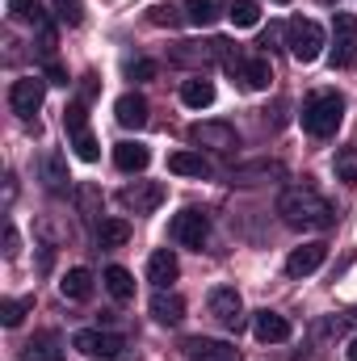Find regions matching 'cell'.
<instances>
[{
  "label": "cell",
  "mask_w": 357,
  "mask_h": 361,
  "mask_svg": "<svg viewBox=\"0 0 357 361\" xmlns=\"http://www.w3.org/2000/svg\"><path fill=\"white\" fill-rule=\"evenodd\" d=\"M277 214H282V223L294 227V231H324V227L337 223V206H332L324 193H315L311 185L286 189V193L277 197Z\"/></svg>",
  "instance_id": "1"
},
{
  "label": "cell",
  "mask_w": 357,
  "mask_h": 361,
  "mask_svg": "<svg viewBox=\"0 0 357 361\" xmlns=\"http://www.w3.org/2000/svg\"><path fill=\"white\" fill-rule=\"evenodd\" d=\"M341 122H345V97L337 89H320L303 101V130L307 135L328 139L341 130Z\"/></svg>",
  "instance_id": "2"
},
{
  "label": "cell",
  "mask_w": 357,
  "mask_h": 361,
  "mask_svg": "<svg viewBox=\"0 0 357 361\" xmlns=\"http://www.w3.org/2000/svg\"><path fill=\"white\" fill-rule=\"evenodd\" d=\"M286 47H290V55H294L298 63H315V59L324 55V47H328V34H324L320 21L294 17V21L286 25Z\"/></svg>",
  "instance_id": "3"
},
{
  "label": "cell",
  "mask_w": 357,
  "mask_h": 361,
  "mask_svg": "<svg viewBox=\"0 0 357 361\" xmlns=\"http://www.w3.org/2000/svg\"><path fill=\"white\" fill-rule=\"evenodd\" d=\"M63 130H68V143H72V152L80 156V160H97L101 156V143L92 139L89 130V114H85V101H72L68 109H63Z\"/></svg>",
  "instance_id": "4"
},
{
  "label": "cell",
  "mask_w": 357,
  "mask_h": 361,
  "mask_svg": "<svg viewBox=\"0 0 357 361\" xmlns=\"http://www.w3.org/2000/svg\"><path fill=\"white\" fill-rule=\"evenodd\" d=\"M332 68H353L357 63V17L353 13H332Z\"/></svg>",
  "instance_id": "5"
},
{
  "label": "cell",
  "mask_w": 357,
  "mask_h": 361,
  "mask_svg": "<svg viewBox=\"0 0 357 361\" xmlns=\"http://www.w3.org/2000/svg\"><path fill=\"white\" fill-rule=\"evenodd\" d=\"M189 143H193L198 152L206 147V152H223V156H227V152L240 147V130H236L231 122H193V126H189Z\"/></svg>",
  "instance_id": "6"
},
{
  "label": "cell",
  "mask_w": 357,
  "mask_h": 361,
  "mask_svg": "<svg viewBox=\"0 0 357 361\" xmlns=\"http://www.w3.org/2000/svg\"><path fill=\"white\" fill-rule=\"evenodd\" d=\"M169 235L177 240L181 248H198V252H202V244L210 240V219H206V210H193V206H185L177 219H173Z\"/></svg>",
  "instance_id": "7"
},
{
  "label": "cell",
  "mask_w": 357,
  "mask_h": 361,
  "mask_svg": "<svg viewBox=\"0 0 357 361\" xmlns=\"http://www.w3.org/2000/svg\"><path fill=\"white\" fill-rule=\"evenodd\" d=\"M72 345H76L85 357H101V361H118L122 357V349H126V341H122L118 332H101V328H85V332H76Z\"/></svg>",
  "instance_id": "8"
},
{
  "label": "cell",
  "mask_w": 357,
  "mask_h": 361,
  "mask_svg": "<svg viewBox=\"0 0 357 361\" xmlns=\"http://www.w3.org/2000/svg\"><path fill=\"white\" fill-rule=\"evenodd\" d=\"M206 307H210V315H214V319H219L227 332H240V328H244V298H240L231 286H219V290H210Z\"/></svg>",
  "instance_id": "9"
},
{
  "label": "cell",
  "mask_w": 357,
  "mask_h": 361,
  "mask_svg": "<svg viewBox=\"0 0 357 361\" xmlns=\"http://www.w3.org/2000/svg\"><path fill=\"white\" fill-rule=\"evenodd\" d=\"M42 101H47V85L38 76H21V80L8 85V105H13L17 118H34L42 109Z\"/></svg>",
  "instance_id": "10"
},
{
  "label": "cell",
  "mask_w": 357,
  "mask_h": 361,
  "mask_svg": "<svg viewBox=\"0 0 357 361\" xmlns=\"http://www.w3.org/2000/svg\"><path fill=\"white\" fill-rule=\"evenodd\" d=\"M227 72L236 76V80H244L253 92H265L269 80H273V63H269L265 55H248V59H227Z\"/></svg>",
  "instance_id": "11"
},
{
  "label": "cell",
  "mask_w": 357,
  "mask_h": 361,
  "mask_svg": "<svg viewBox=\"0 0 357 361\" xmlns=\"http://www.w3.org/2000/svg\"><path fill=\"white\" fill-rule=\"evenodd\" d=\"M118 202H122L126 210H135V214H152V210L164 202V185H160V180H135V185H126V189L118 193Z\"/></svg>",
  "instance_id": "12"
},
{
  "label": "cell",
  "mask_w": 357,
  "mask_h": 361,
  "mask_svg": "<svg viewBox=\"0 0 357 361\" xmlns=\"http://www.w3.org/2000/svg\"><path fill=\"white\" fill-rule=\"evenodd\" d=\"M185 361H240V349L227 345V341L189 336V341H185Z\"/></svg>",
  "instance_id": "13"
},
{
  "label": "cell",
  "mask_w": 357,
  "mask_h": 361,
  "mask_svg": "<svg viewBox=\"0 0 357 361\" xmlns=\"http://www.w3.org/2000/svg\"><path fill=\"white\" fill-rule=\"evenodd\" d=\"M290 332H294L290 319L277 315V311H269V307L253 315V336H257L261 345H282V341H290Z\"/></svg>",
  "instance_id": "14"
},
{
  "label": "cell",
  "mask_w": 357,
  "mask_h": 361,
  "mask_svg": "<svg viewBox=\"0 0 357 361\" xmlns=\"http://www.w3.org/2000/svg\"><path fill=\"white\" fill-rule=\"evenodd\" d=\"M324 261H328V244L315 240V244H303V248H294V252L286 257V273H290V277H311Z\"/></svg>",
  "instance_id": "15"
},
{
  "label": "cell",
  "mask_w": 357,
  "mask_h": 361,
  "mask_svg": "<svg viewBox=\"0 0 357 361\" xmlns=\"http://www.w3.org/2000/svg\"><path fill=\"white\" fill-rule=\"evenodd\" d=\"M177 273H181V265H177V252H173V248H156V252H152V261H147V281H152L156 290H169V286L177 281Z\"/></svg>",
  "instance_id": "16"
},
{
  "label": "cell",
  "mask_w": 357,
  "mask_h": 361,
  "mask_svg": "<svg viewBox=\"0 0 357 361\" xmlns=\"http://www.w3.org/2000/svg\"><path fill=\"white\" fill-rule=\"evenodd\" d=\"M286 173L277 160H253V164H236L231 173H227V180L231 185H261V180H277Z\"/></svg>",
  "instance_id": "17"
},
{
  "label": "cell",
  "mask_w": 357,
  "mask_h": 361,
  "mask_svg": "<svg viewBox=\"0 0 357 361\" xmlns=\"http://www.w3.org/2000/svg\"><path fill=\"white\" fill-rule=\"evenodd\" d=\"M38 177H42V185H47L51 193H68V185H72V177H68V160H63L59 152H42Z\"/></svg>",
  "instance_id": "18"
},
{
  "label": "cell",
  "mask_w": 357,
  "mask_h": 361,
  "mask_svg": "<svg viewBox=\"0 0 357 361\" xmlns=\"http://www.w3.org/2000/svg\"><path fill=\"white\" fill-rule=\"evenodd\" d=\"M114 118H118L126 130H139V126H147V101H143L139 92H122V97L114 101Z\"/></svg>",
  "instance_id": "19"
},
{
  "label": "cell",
  "mask_w": 357,
  "mask_h": 361,
  "mask_svg": "<svg viewBox=\"0 0 357 361\" xmlns=\"http://www.w3.org/2000/svg\"><path fill=\"white\" fill-rule=\"evenodd\" d=\"M68 353L59 349V336L55 332H38L34 341L21 345V361H63Z\"/></svg>",
  "instance_id": "20"
},
{
  "label": "cell",
  "mask_w": 357,
  "mask_h": 361,
  "mask_svg": "<svg viewBox=\"0 0 357 361\" xmlns=\"http://www.w3.org/2000/svg\"><path fill=\"white\" fill-rule=\"evenodd\" d=\"M152 319L164 324V328L181 324V319H185V298H181V294H169V290H156V298H152Z\"/></svg>",
  "instance_id": "21"
},
{
  "label": "cell",
  "mask_w": 357,
  "mask_h": 361,
  "mask_svg": "<svg viewBox=\"0 0 357 361\" xmlns=\"http://www.w3.org/2000/svg\"><path fill=\"white\" fill-rule=\"evenodd\" d=\"M114 164H118L122 173H143V169L152 164V152H147L143 143L126 139V143H118V147H114Z\"/></svg>",
  "instance_id": "22"
},
{
  "label": "cell",
  "mask_w": 357,
  "mask_h": 361,
  "mask_svg": "<svg viewBox=\"0 0 357 361\" xmlns=\"http://www.w3.org/2000/svg\"><path fill=\"white\" fill-rule=\"evenodd\" d=\"M169 173H177V177H210V160L202 156V152H173L169 156Z\"/></svg>",
  "instance_id": "23"
},
{
  "label": "cell",
  "mask_w": 357,
  "mask_h": 361,
  "mask_svg": "<svg viewBox=\"0 0 357 361\" xmlns=\"http://www.w3.org/2000/svg\"><path fill=\"white\" fill-rule=\"evenodd\" d=\"M185 21L189 25H198V30H206V25H214L219 17H223V0H185Z\"/></svg>",
  "instance_id": "24"
},
{
  "label": "cell",
  "mask_w": 357,
  "mask_h": 361,
  "mask_svg": "<svg viewBox=\"0 0 357 361\" xmlns=\"http://www.w3.org/2000/svg\"><path fill=\"white\" fill-rule=\"evenodd\" d=\"M181 105H189V109H206V105H214V80H206V76L185 80V85H181Z\"/></svg>",
  "instance_id": "25"
},
{
  "label": "cell",
  "mask_w": 357,
  "mask_h": 361,
  "mask_svg": "<svg viewBox=\"0 0 357 361\" xmlns=\"http://www.w3.org/2000/svg\"><path fill=\"white\" fill-rule=\"evenodd\" d=\"M59 294L63 298H72V302H85L92 294V273L85 269V265H76V269L63 273V281H59Z\"/></svg>",
  "instance_id": "26"
},
{
  "label": "cell",
  "mask_w": 357,
  "mask_h": 361,
  "mask_svg": "<svg viewBox=\"0 0 357 361\" xmlns=\"http://www.w3.org/2000/svg\"><path fill=\"white\" fill-rule=\"evenodd\" d=\"M131 240V223L126 219H101L97 223V244L101 248H122Z\"/></svg>",
  "instance_id": "27"
},
{
  "label": "cell",
  "mask_w": 357,
  "mask_h": 361,
  "mask_svg": "<svg viewBox=\"0 0 357 361\" xmlns=\"http://www.w3.org/2000/svg\"><path fill=\"white\" fill-rule=\"evenodd\" d=\"M105 290H109L118 302H131V298H135V277L122 269V265H109V269H105Z\"/></svg>",
  "instance_id": "28"
},
{
  "label": "cell",
  "mask_w": 357,
  "mask_h": 361,
  "mask_svg": "<svg viewBox=\"0 0 357 361\" xmlns=\"http://www.w3.org/2000/svg\"><path fill=\"white\" fill-rule=\"evenodd\" d=\"M227 17H231L236 30H253V25L261 21V4H257V0H231Z\"/></svg>",
  "instance_id": "29"
},
{
  "label": "cell",
  "mask_w": 357,
  "mask_h": 361,
  "mask_svg": "<svg viewBox=\"0 0 357 361\" xmlns=\"http://www.w3.org/2000/svg\"><path fill=\"white\" fill-rule=\"evenodd\" d=\"M30 311H34V294H25V298H4V302H0V324H4V328H17Z\"/></svg>",
  "instance_id": "30"
},
{
  "label": "cell",
  "mask_w": 357,
  "mask_h": 361,
  "mask_svg": "<svg viewBox=\"0 0 357 361\" xmlns=\"http://www.w3.org/2000/svg\"><path fill=\"white\" fill-rule=\"evenodd\" d=\"M332 173H337V180H345V185H357V152L353 147H337Z\"/></svg>",
  "instance_id": "31"
},
{
  "label": "cell",
  "mask_w": 357,
  "mask_h": 361,
  "mask_svg": "<svg viewBox=\"0 0 357 361\" xmlns=\"http://www.w3.org/2000/svg\"><path fill=\"white\" fill-rule=\"evenodd\" d=\"M55 17L76 30V25L85 21V8H80V0H55Z\"/></svg>",
  "instance_id": "32"
},
{
  "label": "cell",
  "mask_w": 357,
  "mask_h": 361,
  "mask_svg": "<svg viewBox=\"0 0 357 361\" xmlns=\"http://www.w3.org/2000/svg\"><path fill=\"white\" fill-rule=\"evenodd\" d=\"M38 13H42L38 0H8V17H13V21H30V25H34Z\"/></svg>",
  "instance_id": "33"
},
{
  "label": "cell",
  "mask_w": 357,
  "mask_h": 361,
  "mask_svg": "<svg viewBox=\"0 0 357 361\" xmlns=\"http://www.w3.org/2000/svg\"><path fill=\"white\" fill-rule=\"evenodd\" d=\"M181 17H185V13H177L173 4H156V8H147V21H152V25H169V30H173Z\"/></svg>",
  "instance_id": "34"
},
{
  "label": "cell",
  "mask_w": 357,
  "mask_h": 361,
  "mask_svg": "<svg viewBox=\"0 0 357 361\" xmlns=\"http://www.w3.org/2000/svg\"><path fill=\"white\" fill-rule=\"evenodd\" d=\"M126 76H131V80H152V76H156V63H152V59H131V63H126Z\"/></svg>",
  "instance_id": "35"
},
{
  "label": "cell",
  "mask_w": 357,
  "mask_h": 361,
  "mask_svg": "<svg viewBox=\"0 0 357 361\" xmlns=\"http://www.w3.org/2000/svg\"><path fill=\"white\" fill-rule=\"evenodd\" d=\"M4 257H17V227L4 223Z\"/></svg>",
  "instance_id": "36"
},
{
  "label": "cell",
  "mask_w": 357,
  "mask_h": 361,
  "mask_svg": "<svg viewBox=\"0 0 357 361\" xmlns=\"http://www.w3.org/2000/svg\"><path fill=\"white\" fill-rule=\"evenodd\" d=\"M47 80H51V85H68V72L51 59V63H47Z\"/></svg>",
  "instance_id": "37"
},
{
  "label": "cell",
  "mask_w": 357,
  "mask_h": 361,
  "mask_svg": "<svg viewBox=\"0 0 357 361\" xmlns=\"http://www.w3.org/2000/svg\"><path fill=\"white\" fill-rule=\"evenodd\" d=\"M345 353H349V361H357V336L349 341V349H345Z\"/></svg>",
  "instance_id": "38"
},
{
  "label": "cell",
  "mask_w": 357,
  "mask_h": 361,
  "mask_svg": "<svg viewBox=\"0 0 357 361\" xmlns=\"http://www.w3.org/2000/svg\"><path fill=\"white\" fill-rule=\"evenodd\" d=\"M273 4H290V0H273Z\"/></svg>",
  "instance_id": "39"
}]
</instances>
